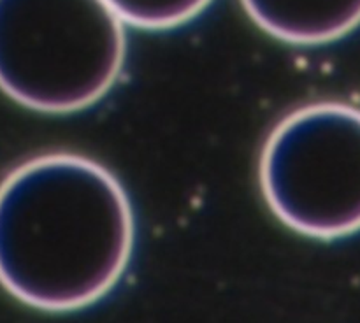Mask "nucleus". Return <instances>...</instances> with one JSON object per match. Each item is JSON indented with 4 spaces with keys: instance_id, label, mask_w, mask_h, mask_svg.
<instances>
[{
    "instance_id": "obj_1",
    "label": "nucleus",
    "mask_w": 360,
    "mask_h": 323,
    "mask_svg": "<svg viewBox=\"0 0 360 323\" xmlns=\"http://www.w3.org/2000/svg\"><path fill=\"white\" fill-rule=\"evenodd\" d=\"M134 232L108 169L72 153L30 158L0 181V284L42 311L90 305L125 272Z\"/></svg>"
},
{
    "instance_id": "obj_2",
    "label": "nucleus",
    "mask_w": 360,
    "mask_h": 323,
    "mask_svg": "<svg viewBox=\"0 0 360 323\" xmlns=\"http://www.w3.org/2000/svg\"><path fill=\"white\" fill-rule=\"evenodd\" d=\"M123 20L105 0H0V90L28 109L90 107L123 69Z\"/></svg>"
},
{
    "instance_id": "obj_3",
    "label": "nucleus",
    "mask_w": 360,
    "mask_h": 323,
    "mask_svg": "<svg viewBox=\"0 0 360 323\" xmlns=\"http://www.w3.org/2000/svg\"><path fill=\"white\" fill-rule=\"evenodd\" d=\"M273 213L299 234L336 239L360 230V111L322 102L285 116L260 158Z\"/></svg>"
},
{
    "instance_id": "obj_4",
    "label": "nucleus",
    "mask_w": 360,
    "mask_h": 323,
    "mask_svg": "<svg viewBox=\"0 0 360 323\" xmlns=\"http://www.w3.org/2000/svg\"><path fill=\"white\" fill-rule=\"evenodd\" d=\"M248 16L290 44H323L360 25V0H241Z\"/></svg>"
},
{
    "instance_id": "obj_5",
    "label": "nucleus",
    "mask_w": 360,
    "mask_h": 323,
    "mask_svg": "<svg viewBox=\"0 0 360 323\" xmlns=\"http://www.w3.org/2000/svg\"><path fill=\"white\" fill-rule=\"evenodd\" d=\"M123 23L146 30H165L202 13L211 0H105Z\"/></svg>"
}]
</instances>
